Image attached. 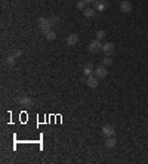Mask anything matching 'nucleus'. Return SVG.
Here are the masks:
<instances>
[{
  "mask_svg": "<svg viewBox=\"0 0 148 164\" xmlns=\"http://www.w3.org/2000/svg\"><path fill=\"white\" fill-rule=\"evenodd\" d=\"M37 24H39V28L45 33V31H47V30H52V27H53V24L51 22V19L49 18H39L37 19Z\"/></svg>",
  "mask_w": 148,
  "mask_h": 164,
  "instance_id": "nucleus-1",
  "label": "nucleus"
},
{
  "mask_svg": "<svg viewBox=\"0 0 148 164\" xmlns=\"http://www.w3.org/2000/svg\"><path fill=\"white\" fill-rule=\"evenodd\" d=\"M15 101H17L21 107H33V105H34V99L30 96H25V95H24V96H18Z\"/></svg>",
  "mask_w": 148,
  "mask_h": 164,
  "instance_id": "nucleus-2",
  "label": "nucleus"
},
{
  "mask_svg": "<svg viewBox=\"0 0 148 164\" xmlns=\"http://www.w3.org/2000/svg\"><path fill=\"white\" fill-rule=\"evenodd\" d=\"M102 51V43H101V40L95 39L93 41H91L89 43V52L91 53H96V52Z\"/></svg>",
  "mask_w": 148,
  "mask_h": 164,
  "instance_id": "nucleus-3",
  "label": "nucleus"
},
{
  "mask_svg": "<svg viewBox=\"0 0 148 164\" xmlns=\"http://www.w3.org/2000/svg\"><path fill=\"white\" fill-rule=\"evenodd\" d=\"M93 7H95L98 12H105L108 9V2H107V0H95V2H93Z\"/></svg>",
  "mask_w": 148,
  "mask_h": 164,
  "instance_id": "nucleus-4",
  "label": "nucleus"
},
{
  "mask_svg": "<svg viewBox=\"0 0 148 164\" xmlns=\"http://www.w3.org/2000/svg\"><path fill=\"white\" fill-rule=\"evenodd\" d=\"M107 74H108V71H107V68H105L104 64L95 67V75H96L98 79H104V77H107Z\"/></svg>",
  "mask_w": 148,
  "mask_h": 164,
  "instance_id": "nucleus-5",
  "label": "nucleus"
},
{
  "mask_svg": "<svg viewBox=\"0 0 148 164\" xmlns=\"http://www.w3.org/2000/svg\"><path fill=\"white\" fill-rule=\"evenodd\" d=\"M86 84L89 86L91 89H96L98 84H99V80H98V77L95 74H92V75H89V77L86 79Z\"/></svg>",
  "mask_w": 148,
  "mask_h": 164,
  "instance_id": "nucleus-6",
  "label": "nucleus"
},
{
  "mask_svg": "<svg viewBox=\"0 0 148 164\" xmlns=\"http://www.w3.org/2000/svg\"><path fill=\"white\" fill-rule=\"evenodd\" d=\"M102 135L105 137H110V136H114L116 135V127L111 124H105L102 126Z\"/></svg>",
  "mask_w": 148,
  "mask_h": 164,
  "instance_id": "nucleus-7",
  "label": "nucleus"
},
{
  "mask_svg": "<svg viewBox=\"0 0 148 164\" xmlns=\"http://www.w3.org/2000/svg\"><path fill=\"white\" fill-rule=\"evenodd\" d=\"M120 11L123 12V13H131V12H132L131 0H123V2L120 3Z\"/></svg>",
  "mask_w": 148,
  "mask_h": 164,
  "instance_id": "nucleus-8",
  "label": "nucleus"
},
{
  "mask_svg": "<svg viewBox=\"0 0 148 164\" xmlns=\"http://www.w3.org/2000/svg\"><path fill=\"white\" fill-rule=\"evenodd\" d=\"M114 51H116V46H114V43H111V41H107V43L102 45V52L105 55H111Z\"/></svg>",
  "mask_w": 148,
  "mask_h": 164,
  "instance_id": "nucleus-9",
  "label": "nucleus"
},
{
  "mask_svg": "<svg viewBox=\"0 0 148 164\" xmlns=\"http://www.w3.org/2000/svg\"><path fill=\"white\" fill-rule=\"evenodd\" d=\"M77 43H79V34L73 33V34H70L68 37H67V45L68 46H76Z\"/></svg>",
  "mask_w": 148,
  "mask_h": 164,
  "instance_id": "nucleus-10",
  "label": "nucleus"
},
{
  "mask_svg": "<svg viewBox=\"0 0 148 164\" xmlns=\"http://www.w3.org/2000/svg\"><path fill=\"white\" fill-rule=\"evenodd\" d=\"M104 145H105V148H116V145H117V141H116V137L114 136H110V137H107L105 139V142H104Z\"/></svg>",
  "mask_w": 148,
  "mask_h": 164,
  "instance_id": "nucleus-11",
  "label": "nucleus"
},
{
  "mask_svg": "<svg viewBox=\"0 0 148 164\" xmlns=\"http://www.w3.org/2000/svg\"><path fill=\"white\" fill-rule=\"evenodd\" d=\"M83 74H85L86 77H89L92 74H95V67L92 65V64H86L85 68H83Z\"/></svg>",
  "mask_w": 148,
  "mask_h": 164,
  "instance_id": "nucleus-12",
  "label": "nucleus"
},
{
  "mask_svg": "<svg viewBox=\"0 0 148 164\" xmlns=\"http://www.w3.org/2000/svg\"><path fill=\"white\" fill-rule=\"evenodd\" d=\"M95 13H96V9H95V7H86L85 11H83V15H85L86 18H93Z\"/></svg>",
  "mask_w": 148,
  "mask_h": 164,
  "instance_id": "nucleus-13",
  "label": "nucleus"
},
{
  "mask_svg": "<svg viewBox=\"0 0 148 164\" xmlns=\"http://www.w3.org/2000/svg\"><path fill=\"white\" fill-rule=\"evenodd\" d=\"M45 39L52 41V40L57 39V33H55L53 30H47V31H45Z\"/></svg>",
  "mask_w": 148,
  "mask_h": 164,
  "instance_id": "nucleus-14",
  "label": "nucleus"
},
{
  "mask_svg": "<svg viewBox=\"0 0 148 164\" xmlns=\"http://www.w3.org/2000/svg\"><path fill=\"white\" fill-rule=\"evenodd\" d=\"M15 61H17V58L13 56V55H9V56L6 58V61H5V64L7 65L9 68H12L13 65H15Z\"/></svg>",
  "mask_w": 148,
  "mask_h": 164,
  "instance_id": "nucleus-15",
  "label": "nucleus"
},
{
  "mask_svg": "<svg viewBox=\"0 0 148 164\" xmlns=\"http://www.w3.org/2000/svg\"><path fill=\"white\" fill-rule=\"evenodd\" d=\"M95 36H96L98 40H104L105 37H107V33H105L104 30H99V31H96V34H95Z\"/></svg>",
  "mask_w": 148,
  "mask_h": 164,
  "instance_id": "nucleus-16",
  "label": "nucleus"
},
{
  "mask_svg": "<svg viewBox=\"0 0 148 164\" xmlns=\"http://www.w3.org/2000/svg\"><path fill=\"white\" fill-rule=\"evenodd\" d=\"M102 64L107 67V65H111L113 64V58H111V55H107V56L102 59Z\"/></svg>",
  "mask_w": 148,
  "mask_h": 164,
  "instance_id": "nucleus-17",
  "label": "nucleus"
},
{
  "mask_svg": "<svg viewBox=\"0 0 148 164\" xmlns=\"http://www.w3.org/2000/svg\"><path fill=\"white\" fill-rule=\"evenodd\" d=\"M86 5H87V3H86L85 0H79V2H77V9H80V11H85L86 9Z\"/></svg>",
  "mask_w": 148,
  "mask_h": 164,
  "instance_id": "nucleus-18",
  "label": "nucleus"
},
{
  "mask_svg": "<svg viewBox=\"0 0 148 164\" xmlns=\"http://www.w3.org/2000/svg\"><path fill=\"white\" fill-rule=\"evenodd\" d=\"M49 19H51V22L53 24V25H57V24L59 22V17H57V15H53V17H51Z\"/></svg>",
  "mask_w": 148,
  "mask_h": 164,
  "instance_id": "nucleus-19",
  "label": "nucleus"
},
{
  "mask_svg": "<svg viewBox=\"0 0 148 164\" xmlns=\"http://www.w3.org/2000/svg\"><path fill=\"white\" fill-rule=\"evenodd\" d=\"M12 55H13L15 58L22 56V51H19V49H17V51H13V52H12Z\"/></svg>",
  "mask_w": 148,
  "mask_h": 164,
  "instance_id": "nucleus-20",
  "label": "nucleus"
},
{
  "mask_svg": "<svg viewBox=\"0 0 148 164\" xmlns=\"http://www.w3.org/2000/svg\"><path fill=\"white\" fill-rule=\"evenodd\" d=\"M86 3H87V5H93V2H95V0H85Z\"/></svg>",
  "mask_w": 148,
  "mask_h": 164,
  "instance_id": "nucleus-21",
  "label": "nucleus"
}]
</instances>
